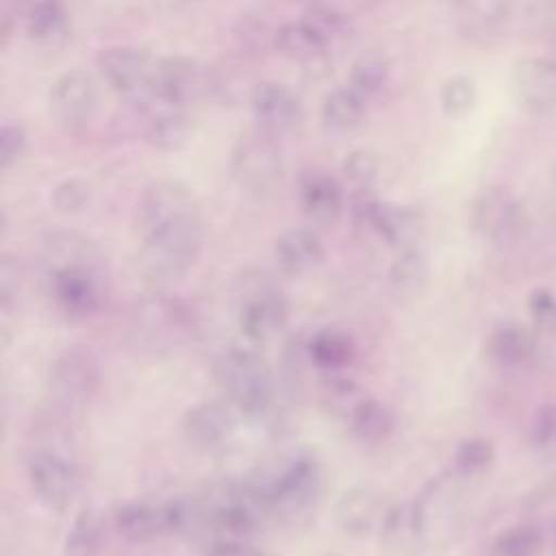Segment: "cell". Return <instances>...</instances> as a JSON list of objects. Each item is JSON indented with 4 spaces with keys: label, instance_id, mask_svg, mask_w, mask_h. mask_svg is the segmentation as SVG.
I'll list each match as a JSON object with an SVG mask.
<instances>
[{
    "label": "cell",
    "instance_id": "obj_1",
    "mask_svg": "<svg viewBox=\"0 0 556 556\" xmlns=\"http://www.w3.org/2000/svg\"><path fill=\"white\" fill-rule=\"evenodd\" d=\"M139 263L148 278L182 276L200 256L204 222L193 191L174 178L152 180L137 204Z\"/></svg>",
    "mask_w": 556,
    "mask_h": 556
},
{
    "label": "cell",
    "instance_id": "obj_2",
    "mask_svg": "<svg viewBox=\"0 0 556 556\" xmlns=\"http://www.w3.org/2000/svg\"><path fill=\"white\" fill-rule=\"evenodd\" d=\"M321 463L308 450L287 454L274 467L245 480L248 491L263 506V510L287 523H298L315 510L321 495Z\"/></svg>",
    "mask_w": 556,
    "mask_h": 556
},
{
    "label": "cell",
    "instance_id": "obj_3",
    "mask_svg": "<svg viewBox=\"0 0 556 556\" xmlns=\"http://www.w3.org/2000/svg\"><path fill=\"white\" fill-rule=\"evenodd\" d=\"M217 387L241 415H263L276 400V378L256 345H232L213 363Z\"/></svg>",
    "mask_w": 556,
    "mask_h": 556
},
{
    "label": "cell",
    "instance_id": "obj_4",
    "mask_svg": "<svg viewBox=\"0 0 556 556\" xmlns=\"http://www.w3.org/2000/svg\"><path fill=\"white\" fill-rule=\"evenodd\" d=\"M463 480L456 471L432 476L413 500L421 547H447L460 534L467 510Z\"/></svg>",
    "mask_w": 556,
    "mask_h": 556
},
{
    "label": "cell",
    "instance_id": "obj_5",
    "mask_svg": "<svg viewBox=\"0 0 556 556\" xmlns=\"http://www.w3.org/2000/svg\"><path fill=\"white\" fill-rule=\"evenodd\" d=\"M235 291L237 328L248 345L267 341L285 326L289 317V302L269 276L261 271H245L239 276Z\"/></svg>",
    "mask_w": 556,
    "mask_h": 556
},
{
    "label": "cell",
    "instance_id": "obj_6",
    "mask_svg": "<svg viewBox=\"0 0 556 556\" xmlns=\"http://www.w3.org/2000/svg\"><path fill=\"white\" fill-rule=\"evenodd\" d=\"M100 389V363L85 345H72L56 354L48 369V393L54 406L78 410L93 402Z\"/></svg>",
    "mask_w": 556,
    "mask_h": 556
},
{
    "label": "cell",
    "instance_id": "obj_7",
    "mask_svg": "<svg viewBox=\"0 0 556 556\" xmlns=\"http://www.w3.org/2000/svg\"><path fill=\"white\" fill-rule=\"evenodd\" d=\"M230 172L237 185L252 195L274 191L285 174L282 150L276 137L263 130L239 137L230 152Z\"/></svg>",
    "mask_w": 556,
    "mask_h": 556
},
{
    "label": "cell",
    "instance_id": "obj_8",
    "mask_svg": "<svg viewBox=\"0 0 556 556\" xmlns=\"http://www.w3.org/2000/svg\"><path fill=\"white\" fill-rule=\"evenodd\" d=\"M52 304L65 315H89L104 298V265H61L46 269Z\"/></svg>",
    "mask_w": 556,
    "mask_h": 556
},
{
    "label": "cell",
    "instance_id": "obj_9",
    "mask_svg": "<svg viewBox=\"0 0 556 556\" xmlns=\"http://www.w3.org/2000/svg\"><path fill=\"white\" fill-rule=\"evenodd\" d=\"M471 228L486 241L506 245L517 241L528 226L521 202L502 187L480 191L469 211Z\"/></svg>",
    "mask_w": 556,
    "mask_h": 556
},
{
    "label": "cell",
    "instance_id": "obj_10",
    "mask_svg": "<svg viewBox=\"0 0 556 556\" xmlns=\"http://www.w3.org/2000/svg\"><path fill=\"white\" fill-rule=\"evenodd\" d=\"M354 217L363 228L380 237L384 243L397 248V252L415 248L424 230L421 215L415 208L382 202L371 195L356 198Z\"/></svg>",
    "mask_w": 556,
    "mask_h": 556
},
{
    "label": "cell",
    "instance_id": "obj_11",
    "mask_svg": "<svg viewBox=\"0 0 556 556\" xmlns=\"http://www.w3.org/2000/svg\"><path fill=\"white\" fill-rule=\"evenodd\" d=\"M28 482L37 502L50 510H65L76 495L78 476L74 463L59 450H35L28 456Z\"/></svg>",
    "mask_w": 556,
    "mask_h": 556
},
{
    "label": "cell",
    "instance_id": "obj_12",
    "mask_svg": "<svg viewBox=\"0 0 556 556\" xmlns=\"http://www.w3.org/2000/svg\"><path fill=\"white\" fill-rule=\"evenodd\" d=\"M154 63V59L132 46H113L98 54V70L104 83L128 100L152 96Z\"/></svg>",
    "mask_w": 556,
    "mask_h": 556
},
{
    "label": "cell",
    "instance_id": "obj_13",
    "mask_svg": "<svg viewBox=\"0 0 556 556\" xmlns=\"http://www.w3.org/2000/svg\"><path fill=\"white\" fill-rule=\"evenodd\" d=\"M239 410L228 400H204L189 406L180 421L182 439L200 452L226 445L237 432Z\"/></svg>",
    "mask_w": 556,
    "mask_h": 556
},
{
    "label": "cell",
    "instance_id": "obj_14",
    "mask_svg": "<svg viewBox=\"0 0 556 556\" xmlns=\"http://www.w3.org/2000/svg\"><path fill=\"white\" fill-rule=\"evenodd\" d=\"M515 102L530 115H545L556 109V61L526 56L515 63L510 76Z\"/></svg>",
    "mask_w": 556,
    "mask_h": 556
},
{
    "label": "cell",
    "instance_id": "obj_15",
    "mask_svg": "<svg viewBox=\"0 0 556 556\" xmlns=\"http://www.w3.org/2000/svg\"><path fill=\"white\" fill-rule=\"evenodd\" d=\"M208 89L206 72L185 56H165L154 63L152 96L165 104L182 109L200 100Z\"/></svg>",
    "mask_w": 556,
    "mask_h": 556
},
{
    "label": "cell",
    "instance_id": "obj_16",
    "mask_svg": "<svg viewBox=\"0 0 556 556\" xmlns=\"http://www.w3.org/2000/svg\"><path fill=\"white\" fill-rule=\"evenodd\" d=\"M252 115L258 124V130L280 137L293 130L302 119V104L295 93L280 83H258L250 93Z\"/></svg>",
    "mask_w": 556,
    "mask_h": 556
},
{
    "label": "cell",
    "instance_id": "obj_17",
    "mask_svg": "<svg viewBox=\"0 0 556 556\" xmlns=\"http://www.w3.org/2000/svg\"><path fill=\"white\" fill-rule=\"evenodd\" d=\"M387 508L389 506L382 504V497L374 486H352L334 502L332 517L341 532L350 536H369L374 530H380Z\"/></svg>",
    "mask_w": 556,
    "mask_h": 556
},
{
    "label": "cell",
    "instance_id": "obj_18",
    "mask_svg": "<svg viewBox=\"0 0 556 556\" xmlns=\"http://www.w3.org/2000/svg\"><path fill=\"white\" fill-rule=\"evenodd\" d=\"M48 102L61 124L76 126L89 119L96 106V87L85 72L70 70L50 85Z\"/></svg>",
    "mask_w": 556,
    "mask_h": 556
},
{
    "label": "cell",
    "instance_id": "obj_19",
    "mask_svg": "<svg viewBox=\"0 0 556 556\" xmlns=\"http://www.w3.org/2000/svg\"><path fill=\"white\" fill-rule=\"evenodd\" d=\"M295 195L302 213L317 224H332L343 211V187L324 169L302 172Z\"/></svg>",
    "mask_w": 556,
    "mask_h": 556
},
{
    "label": "cell",
    "instance_id": "obj_20",
    "mask_svg": "<svg viewBox=\"0 0 556 556\" xmlns=\"http://www.w3.org/2000/svg\"><path fill=\"white\" fill-rule=\"evenodd\" d=\"M274 261L287 276H304L324 261V243L311 228H289L274 241Z\"/></svg>",
    "mask_w": 556,
    "mask_h": 556
},
{
    "label": "cell",
    "instance_id": "obj_21",
    "mask_svg": "<svg viewBox=\"0 0 556 556\" xmlns=\"http://www.w3.org/2000/svg\"><path fill=\"white\" fill-rule=\"evenodd\" d=\"M115 530L126 541H152L167 534L165 504L150 502H128L115 510Z\"/></svg>",
    "mask_w": 556,
    "mask_h": 556
},
{
    "label": "cell",
    "instance_id": "obj_22",
    "mask_svg": "<svg viewBox=\"0 0 556 556\" xmlns=\"http://www.w3.org/2000/svg\"><path fill=\"white\" fill-rule=\"evenodd\" d=\"M380 545L389 556H410L421 547L413 502L391 504L380 523Z\"/></svg>",
    "mask_w": 556,
    "mask_h": 556
},
{
    "label": "cell",
    "instance_id": "obj_23",
    "mask_svg": "<svg viewBox=\"0 0 556 556\" xmlns=\"http://www.w3.org/2000/svg\"><path fill=\"white\" fill-rule=\"evenodd\" d=\"M345 426L358 443L376 445L391 437L395 428V415L382 400L367 395L350 413V417L345 419Z\"/></svg>",
    "mask_w": 556,
    "mask_h": 556
},
{
    "label": "cell",
    "instance_id": "obj_24",
    "mask_svg": "<svg viewBox=\"0 0 556 556\" xmlns=\"http://www.w3.org/2000/svg\"><path fill=\"white\" fill-rule=\"evenodd\" d=\"M534 352V337L521 326H502L486 339V356L502 369H517L528 365Z\"/></svg>",
    "mask_w": 556,
    "mask_h": 556
},
{
    "label": "cell",
    "instance_id": "obj_25",
    "mask_svg": "<svg viewBox=\"0 0 556 556\" xmlns=\"http://www.w3.org/2000/svg\"><path fill=\"white\" fill-rule=\"evenodd\" d=\"M274 43H276V50L298 63V65H317L326 59L328 54V48L326 43L315 35V30L306 24V22H289L285 26H280L274 35Z\"/></svg>",
    "mask_w": 556,
    "mask_h": 556
},
{
    "label": "cell",
    "instance_id": "obj_26",
    "mask_svg": "<svg viewBox=\"0 0 556 556\" xmlns=\"http://www.w3.org/2000/svg\"><path fill=\"white\" fill-rule=\"evenodd\" d=\"M354 354H356L354 341L337 328L317 330L306 343V356L317 367H321L330 374L348 367L354 361Z\"/></svg>",
    "mask_w": 556,
    "mask_h": 556
},
{
    "label": "cell",
    "instance_id": "obj_27",
    "mask_svg": "<svg viewBox=\"0 0 556 556\" xmlns=\"http://www.w3.org/2000/svg\"><path fill=\"white\" fill-rule=\"evenodd\" d=\"M367 100H363L350 85L332 89L321 104V119L334 132H348L363 124L367 115Z\"/></svg>",
    "mask_w": 556,
    "mask_h": 556
},
{
    "label": "cell",
    "instance_id": "obj_28",
    "mask_svg": "<svg viewBox=\"0 0 556 556\" xmlns=\"http://www.w3.org/2000/svg\"><path fill=\"white\" fill-rule=\"evenodd\" d=\"M104 543V523L96 508L85 506L76 513L65 541L63 556H100Z\"/></svg>",
    "mask_w": 556,
    "mask_h": 556
},
{
    "label": "cell",
    "instance_id": "obj_29",
    "mask_svg": "<svg viewBox=\"0 0 556 556\" xmlns=\"http://www.w3.org/2000/svg\"><path fill=\"white\" fill-rule=\"evenodd\" d=\"M191 117L182 109L156 115L146 128V141L159 152L180 150L191 139Z\"/></svg>",
    "mask_w": 556,
    "mask_h": 556
},
{
    "label": "cell",
    "instance_id": "obj_30",
    "mask_svg": "<svg viewBox=\"0 0 556 556\" xmlns=\"http://www.w3.org/2000/svg\"><path fill=\"white\" fill-rule=\"evenodd\" d=\"M317 397H319V406L328 415L345 421L350 413L361 404V400L367 397V393H363L358 382L334 371L328 378H324V382L319 384Z\"/></svg>",
    "mask_w": 556,
    "mask_h": 556
},
{
    "label": "cell",
    "instance_id": "obj_31",
    "mask_svg": "<svg viewBox=\"0 0 556 556\" xmlns=\"http://www.w3.org/2000/svg\"><path fill=\"white\" fill-rule=\"evenodd\" d=\"M426 278H428V261L417 245L400 250L389 267V285L402 298L415 295L417 291H421V287L426 285Z\"/></svg>",
    "mask_w": 556,
    "mask_h": 556
},
{
    "label": "cell",
    "instance_id": "obj_32",
    "mask_svg": "<svg viewBox=\"0 0 556 556\" xmlns=\"http://www.w3.org/2000/svg\"><path fill=\"white\" fill-rule=\"evenodd\" d=\"M363 100H376L389 85V65L380 54H363L352 63L350 83Z\"/></svg>",
    "mask_w": 556,
    "mask_h": 556
},
{
    "label": "cell",
    "instance_id": "obj_33",
    "mask_svg": "<svg viewBox=\"0 0 556 556\" xmlns=\"http://www.w3.org/2000/svg\"><path fill=\"white\" fill-rule=\"evenodd\" d=\"M302 22H306L315 35L326 43V48L330 50L332 46L341 43L348 39L350 35V20L343 11H339L332 4H324V2H315L311 4L304 15Z\"/></svg>",
    "mask_w": 556,
    "mask_h": 556
},
{
    "label": "cell",
    "instance_id": "obj_34",
    "mask_svg": "<svg viewBox=\"0 0 556 556\" xmlns=\"http://www.w3.org/2000/svg\"><path fill=\"white\" fill-rule=\"evenodd\" d=\"M495 460V445L484 437L463 439L454 450V471L460 478H478L491 469Z\"/></svg>",
    "mask_w": 556,
    "mask_h": 556
},
{
    "label": "cell",
    "instance_id": "obj_35",
    "mask_svg": "<svg viewBox=\"0 0 556 556\" xmlns=\"http://www.w3.org/2000/svg\"><path fill=\"white\" fill-rule=\"evenodd\" d=\"M541 547L543 530L532 521L504 530L491 545L493 556H536Z\"/></svg>",
    "mask_w": 556,
    "mask_h": 556
},
{
    "label": "cell",
    "instance_id": "obj_36",
    "mask_svg": "<svg viewBox=\"0 0 556 556\" xmlns=\"http://www.w3.org/2000/svg\"><path fill=\"white\" fill-rule=\"evenodd\" d=\"M345 185L354 191L356 198L361 195H371V189L378 180L380 174V161L374 152L369 150H354L341 167Z\"/></svg>",
    "mask_w": 556,
    "mask_h": 556
},
{
    "label": "cell",
    "instance_id": "obj_37",
    "mask_svg": "<svg viewBox=\"0 0 556 556\" xmlns=\"http://www.w3.org/2000/svg\"><path fill=\"white\" fill-rule=\"evenodd\" d=\"M24 28H26V35L39 46L63 43L70 33V17H67L65 4L24 20Z\"/></svg>",
    "mask_w": 556,
    "mask_h": 556
},
{
    "label": "cell",
    "instance_id": "obj_38",
    "mask_svg": "<svg viewBox=\"0 0 556 556\" xmlns=\"http://www.w3.org/2000/svg\"><path fill=\"white\" fill-rule=\"evenodd\" d=\"M439 102L445 115L450 117H465L476 104V85L469 76L456 74L450 76L439 91Z\"/></svg>",
    "mask_w": 556,
    "mask_h": 556
},
{
    "label": "cell",
    "instance_id": "obj_39",
    "mask_svg": "<svg viewBox=\"0 0 556 556\" xmlns=\"http://www.w3.org/2000/svg\"><path fill=\"white\" fill-rule=\"evenodd\" d=\"M458 13L476 26L504 22L513 11V0H456Z\"/></svg>",
    "mask_w": 556,
    "mask_h": 556
},
{
    "label": "cell",
    "instance_id": "obj_40",
    "mask_svg": "<svg viewBox=\"0 0 556 556\" xmlns=\"http://www.w3.org/2000/svg\"><path fill=\"white\" fill-rule=\"evenodd\" d=\"M91 198V189L87 185V180L72 176L61 180L54 191H52V204L61 211V213H78L87 206Z\"/></svg>",
    "mask_w": 556,
    "mask_h": 556
},
{
    "label": "cell",
    "instance_id": "obj_41",
    "mask_svg": "<svg viewBox=\"0 0 556 556\" xmlns=\"http://www.w3.org/2000/svg\"><path fill=\"white\" fill-rule=\"evenodd\" d=\"M530 445L541 452L556 450V402L545 404L536 410L528 430Z\"/></svg>",
    "mask_w": 556,
    "mask_h": 556
},
{
    "label": "cell",
    "instance_id": "obj_42",
    "mask_svg": "<svg viewBox=\"0 0 556 556\" xmlns=\"http://www.w3.org/2000/svg\"><path fill=\"white\" fill-rule=\"evenodd\" d=\"M528 315L532 326L543 334L556 332V295L547 289H534L528 295Z\"/></svg>",
    "mask_w": 556,
    "mask_h": 556
},
{
    "label": "cell",
    "instance_id": "obj_43",
    "mask_svg": "<svg viewBox=\"0 0 556 556\" xmlns=\"http://www.w3.org/2000/svg\"><path fill=\"white\" fill-rule=\"evenodd\" d=\"M26 148V135L17 124H4L0 130V165L7 169L13 165Z\"/></svg>",
    "mask_w": 556,
    "mask_h": 556
},
{
    "label": "cell",
    "instance_id": "obj_44",
    "mask_svg": "<svg viewBox=\"0 0 556 556\" xmlns=\"http://www.w3.org/2000/svg\"><path fill=\"white\" fill-rule=\"evenodd\" d=\"M22 287V269L17 265V261H13L11 256H2L0 261V302L2 308H9L13 304V300L17 298Z\"/></svg>",
    "mask_w": 556,
    "mask_h": 556
},
{
    "label": "cell",
    "instance_id": "obj_45",
    "mask_svg": "<svg viewBox=\"0 0 556 556\" xmlns=\"http://www.w3.org/2000/svg\"><path fill=\"white\" fill-rule=\"evenodd\" d=\"M252 547L248 541L235 539H213L204 552V556H252Z\"/></svg>",
    "mask_w": 556,
    "mask_h": 556
},
{
    "label": "cell",
    "instance_id": "obj_46",
    "mask_svg": "<svg viewBox=\"0 0 556 556\" xmlns=\"http://www.w3.org/2000/svg\"><path fill=\"white\" fill-rule=\"evenodd\" d=\"M63 4H65V0H15V11L24 22L33 15H39L43 11H50V9H56Z\"/></svg>",
    "mask_w": 556,
    "mask_h": 556
},
{
    "label": "cell",
    "instance_id": "obj_47",
    "mask_svg": "<svg viewBox=\"0 0 556 556\" xmlns=\"http://www.w3.org/2000/svg\"><path fill=\"white\" fill-rule=\"evenodd\" d=\"M159 4H163V7H169V9H180V7H187V4H191L193 0H156Z\"/></svg>",
    "mask_w": 556,
    "mask_h": 556
},
{
    "label": "cell",
    "instance_id": "obj_48",
    "mask_svg": "<svg viewBox=\"0 0 556 556\" xmlns=\"http://www.w3.org/2000/svg\"><path fill=\"white\" fill-rule=\"evenodd\" d=\"M252 556H271V554H265V552H258V549H254V552H252Z\"/></svg>",
    "mask_w": 556,
    "mask_h": 556
},
{
    "label": "cell",
    "instance_id": "obj_49",
    "mask_svg": "<svg viewBox=\"0 0 556 556\" xmlns=\"http://www.w3.org/2000/svg\"><path fill=\"white\" fill-rule=\"evenodd\" d=\"M324 556H341V554H324Z\"/></svg>",
    "mask_w": 556,
    "mask_h": 556
},
{
    "label": "cell",
    "instance_id": "obj_50",
    "mask_svg": "<svg viewBox=\"0 0 556 556\" xmlns=\"http://www.w3.org/2000/svg\"><path fill=\"white\" fill-rule=\"evenodd\" d=\"M554 532H556V530H554Z\"/></svg>",
    "mask_w": 556,
    "mask_h": 556
}]
</instances>
